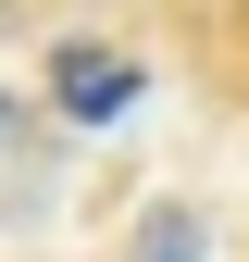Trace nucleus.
<instances>
[{
	"mask_svg": "<svg viewBox=\"0 0 249 262\" xmlns=\"http://www.w3.org/2000/svg\"><path fill=\"white\" fill-rule=\"evenodd\" d=\"M137 88H150L137 50H100V38H62V50H50V100H62V125H124V113H137Z\"/></svg>",
	"mask_w": 249,
	"mask_h": 262,
	"instance_id": "f257e3e1",
	"label": "nucleus"
},
{
	"mask_svg": "<svg viewBox=\"0 0 249 262\" xmlns=\"http://www.w3.org/2000/svg\"><path fill=\"white\" fill-rule=\"evenodd\" d=\"M124 262H212V237H200V212H150L124 237Z\"/></svg>",
	"mask_w": 249,
	"mask_h": 262,
	"instance_id": "f03ea898",
	"label": "nucleus"
},
{
	"mask_svg": "<svg viewBox=\"0 0 249 262\" xmlns=\"http://www.w3.org/2000/svg\"><path fill=\"white\" fill-rule=\"evenodd\" d=\"M0 138H13V88H0Z\"/></svg>",
	"mask_w": 249,
	"mask_h": 262,
	"instance_id": "7ed1b4c3",
	"label": "nucleus"
},
{
	"mask_svg": "<svg viewBox=\"0 0 249 262\" xmlns=\"http://www.w3.org/2000/svg\"><path fill=\"white\" fill-rule=\"evenodd\" d=\"M0 13H13V0H0Z\"/></svg>",
	"mask_w": 249,
	"mask_h": 262,
	"instance_id": "20e7f679",
	"label": "nucleus"
}]
</instances>
